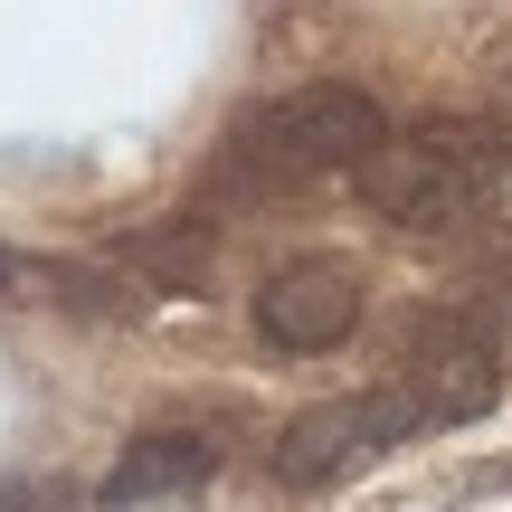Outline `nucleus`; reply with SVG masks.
I'll return each instance as SVG.
<instances>
[{"label":"nucleus","instance_id":"nucleus-3","mask_svg":"<svg viewBox=\"0 0 512 512\" xmlns=\"http://www.w3.org/2000/svg\"><path fill=\"white\" fill-rule=\"evenodd\" d=\"M351 181H361V200L380 209V219H399V228H456L465 209H475V190H484V152L427 143V133L399 143V133H389Z\"/></svg>","mask_w":512,"mask_h":512},{"label":"nucleus","instance_id":"nucleus-2","mask_svg":"<svg viewBox=\"0 0 512 512\" xmlns=\"http://www.w3.org/2000/svg\"><path fill=\"white\" fill-rule=\"evenodd\" d=\"M418 399L408 389H351V399H323L304 408V418L275 437V475L294 484V494H313V484H342L361 475V465H380L399 437H418Z\"/></svg>","mask_w":512,"mask_h":512},{"label":"nucleus","instance_id":"nucleus-6","mask_svg":"<svg viewBox=\"0 0 512 512\" xmlns=\"http://www.w3.org/2000/svg\"><path fill=\"white\" fill-rule=\"evenodd\" d=\"M209 475H219V446H209L200 427H152V437H133L124 465L95 484V512H133V503L190 494V484H209Z\"/></svg>","mask_w":512,"mask_h":512},{"label":"nucleus","instance_id":"nucleus-5","mask_svg":"<svg viewBox=\"0 0 512 512\" xmlns=\"http://www.w3.org/2000/svg\"><path fill=\"white\" fill-rule=\"evenodd\" d=\"M256 332H266L275 351H332V342H351V332H361V275H351L342 256H304V266L266 275Z\"/></svg>","mask_w":512,"mask_h":512},{"label":"nucleus","instance_id":"nucleus-7","mask_svg":"<svg viewBox=\"0 0 512 512\" xmlns=\"http://www.w3.org/2000/svg\"><path fill=\"white\" fill-rule=\"evenodd\" d=\"M456 313H465V323H475V332H484V342H494V351H503V342H512V266H503V275H484V285H475V294H465V304H456Z\"/></svg>","mask_w":512,"mask_h":512},{"label":"nucleus","instance_id":"nucleus-4","mask_svg":"<svg viewBox=\"0 0 512 512\" xmlns=\"http://www.w3.org/2000/svg\"><path fill=\"white\" fill-rule=\"evenodd\" d=\"M408 399H418V418L427 427H465L475 408H494V389H503V351L484 342L465 313H437V323L418 332V351H408Z\"/></svg>","mask_w":512,"mask_h":512},{"label":"nucleus","instance_id":"nucleus-8","mask_svg":"<svg viewBox=\"0 0 512 512\" xmlns=\"http://www.w3.org/2000/svg\"><path fill=\"white\" fill-rule=\"evenodd\" d=\"M10 275H19V266H10V256H0V285H10Z\"/></svg>","mask_w":512,"mask_h":512},{"label":"nucleus","instance_id":"nucleus-1","mask_svg":"<svg viewBox=\"0 0 512 512\" xmlns=\"http://www.w3.org/2000/svg\"><path fill=\"white\" fill-rule=\"evenodd\" d=\"M238 143L266 152L275 171H361L370 152L389 143V114L370 105L361 86H294V95H275L266 114H247Z\"/></svg>","mask_w":512,"mask_h":512}]
</instances>
